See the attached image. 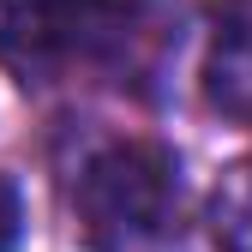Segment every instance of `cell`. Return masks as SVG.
Segmentation results:
<instances>
[{
    "label": "cell",
    "mask_w": 252,
    "mask_h": 252,
    "mask_svg": "<svg viewBox=\"0 0 252 252\" xmlns=\"http://www.w3.org/2000/svg\"><path fill=\"white\" fill-rule=\"evenodd\" d=\"M174 198V162L156 144H108L102 156H90L78 174V228L90 246L102 252H126L150 240L168 216Z\"/></svg>",
    "instance_id": "cell-1"
},
{
    "label": "cell",
    "mask_w": 252,
    "mask_h": 252,
    "mask_svg": "<svg viewBox=\"0 0 252 252\" xmlns=\"http://www.w3.org/2000/svg\"><path fill=\"white\" fill-rule=\"evenodd\" d=\"M24 240V198L12 180H0V252H18Z\"/></svg>",
    "instance_id": "cell-4"
},
{
    "label": "cell",
    "mask_w": 252,
    "mask_h": 252,
    "mask_svg": "<svg viewBox=\"0 0 252 252\" xmlns=\"http://www.w3.org/2000/svg\"><path fill=\"white\" fill-rule=\"evenodd\" d=\"M252 90V0H234L216 42V102L240 108Z\"/></svg>",
    "instance_id": "cell-3"
},
{
    "label": "cell",
    "mask_w": 252,
    "mask_h": 252,
    "mask_svg": "<svg viewBox=\"0 0 252 252\" xmlns=\"http://www.w3.org/2000/svg\"><path fill=\"white\" fill-rule=\"evenodd\" d=\"M132 36L126 0H0V54L30 78L42 66L120 54Z\"/></svg>",
    "instance_id": "cell-2"
}]
</instances>
